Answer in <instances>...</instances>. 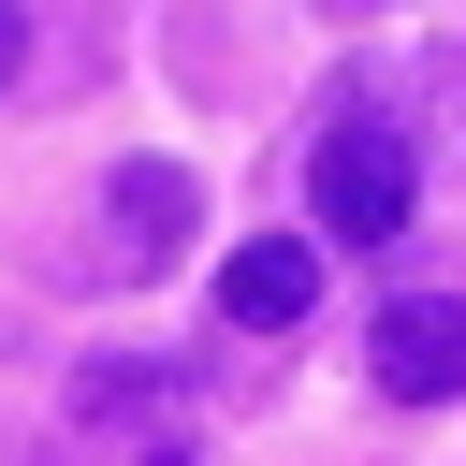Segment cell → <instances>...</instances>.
<instances>
[{
	"instance_id": "8992f818",
	"label": "cell",
	"mask_w": 466,
	"mask_h": 466,
	"mask_svg": "<svg viewBox=\"0 0 466 466\" xmlns=\"http://www.w3.org/2000/svg\"><path fill=\"white\" fill-rule=\"evenodd\" d=\"M160 466H175V451H160Z\"/></svg>"
},
{
	"instance_id": "5b68a950",
	"label": "cell",
	"mask_w": 466,
	"mask_h": 466,
	"mask_svg": "<svg viewBox=\"0 0 466 466\" xmlns=\"http://www.w3.org/2000/svg\"><path fill=\"white\" fill-rule=\"evenodd\" d=\"M0 73H15V15H0Z\"/></svg>"
},
{
	"instance_id": "277c9868",
	"label": "cell",
	"mask_w": 466,
	"mask_h": 466,
	"mask_svg": "<svg viewBox=\"0 0 466 466\" xmlns=\"http://www.w3.org/2000/svg\"><path fill=\"white\" fill-rule=\"evenodd\" d=\"M320 306V248L306 233H248L233 262H218V320H248V335H291Z\"/></svg>"
},
{
	"instance_id": "6da1fadb",
	"label": "cell",
	"mask_w": 466,
	"mask_h": 466,
	"mask_svg": "<svg viewBox=\"0 0 466 466\" xmlns=\"http://www.w3.org/2000/svg\"><path fill=\"white\" fill-rule=\"evenodd\" d=\"M306 233H335V248H393L408 233V131L393 116H335L306 146Z\"/></svg>"
},
{
	"instance_id": "7a4b0ae2",
	"label": "cell",
	"mask_w": 466,
	"mask_h": 466,
	"mask_svg": "<svg viewBox=\"0 0 466 466\" xmlns=\"http://www.w3.org/2000/svg\"><path fill=\"white\" fill-rule=\"evenodd\" d=\"M364 364H379L393 408H451L466 393V291H393L379 335H364Z\"/></svg>"
},
{
	"instance_id": "3957f363",
	"label": "cell",
	"mask_w": 466,
	"mask_h": 466,
	"mask_svg": "<svg viewBox=\"0 0 466 466\" xmlns=\"http://www.w3.org/2000/svg\"><path fill=\"white\" fill-rule=\"evenodd\" d=\"M102 218H116V262H131V277H160V262L189 248L204 189H189L175 160H116V175H102Z\"/></svg>"
}]
</instances>
